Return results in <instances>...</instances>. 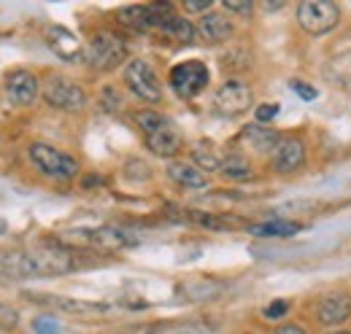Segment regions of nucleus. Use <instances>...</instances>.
Wrapping results in <instances>:
<instances>
[{
	"label": "nucleus",
	"mask_w": 351,
	"mask_h": 334,
	"mask_svg": "<svg viewBox=\"0 0 351 334\" xmlns=\"http://www.w3.org/2000/svg\"><path fill=\"white\" fill-rule=\"evenodd\" d=\"M16 324V313L8 307H0V326H14Z\"/></svg>",
	"instance_id": "31"
},
{
	"label": "nucleus",
	"mask_w": 351,
	"mask_h": 334,
	"mask_svg": "<svg viewBox=\"0 0 351 334\" xmlns=\"http://www.w3.org/2000/svg\"><path fill=\"white\" fill-rule=\"evenodd\" d=\"M341 22V8L330 0H303L298 5V25L308 36H324Z\"/></svg>",
	"instance_id": "5"
},
{
	"label": "nucleus",
	"mask_w": 351,
	"mask_h": 334,
	"mask_svg": "<svg viewBox=\"0 0 351 334\" xmlns=\"http://www.w3.org/2000/svg\"><path fill=\"white\" fill-rule=\"evenodd\" d=\"M243 140L254 149V151H260V154H273V149L278 146V132L276 129H267V127L263 125H249L246 129H243Z\"/></svg>",
	"instance_id": "19"
},
{
	"label": "nucleus",
	"mask_w": 351,
	"mask_h": 334,
	"mask_svg": "<svg viewBox=\"0 0 351 334\" xmlns=\"http://www.w3.org/2000/svg\"><path fill=\"white\" fill-rule=\"evenodd\" d=\"M324 76H327V81L330 84H335V86H341V89L351 92V51L335 54V57L327 62Z\"/></svg>",
	"instance_id": "18"
},
{
	"label": "nucleus",
	"mask_w": 351,
	"mask_h": 334,
	"mask_svg": "<svg viewBox=\"0 0 351 334\" xmlns=\"http://www.w3.org/2000/svg\"><path fill=\"white\" fill-rule=\"evenodd\" d=\"M27 157H30L33 165L38 167V172H44L51 181H73L82 170L71 154H65V151H60L49 143H33L27 149Z\"/></svg>",
	"instance_id": "3"
},
{
	"label": "nucleus",
	"mask_w": 351,
	"mask_h": 334,
	"mask_svg": "<svg viewBox=\"0 0 351 334\" xmlns=\"http://www.w3.org/2000/svg\"><path fill=\"white\" fill-rule=\"evenodd\" d=\"M73 246H87V248H125L132 240L114 227H95V229H71L62 235Z\"/></svg>",
	"instance_id": "10"
},
{
	"label": "nucleus",
	"mask_w": 351,
	"mask_h": 334,
	"mask_svg": "<svg viewBox=\"0 0 351 334\" xmlns=\"http://www.w3.org/2000/svg\"><path fill=\"white\" fill-rule=\"evenodd\" d=\"M192 159H195V167H200L203 172L206 170H219L221 167V157L211 149V146H195V151H192Z\"/></svg>",
	"instance_id": "24"
},
{
	"label": "nucleus",
	"mask_w": 351,
	"mask_h": 334,
	"mask_svg": "<svg viewBox=\"0 0 351 334\" xmlns=\"http://www.w3.org/2000/svg\"><path fill=\"white\" fill-rule=\"evenodd\" d=\"M33 299H41V305H49V307L62 310V313H71V316H97V313H106L108 310L106 302L71 299V296H60V294H33Z\"/></svg>",
	"instance_id": "14"
},
{
	"label": "nucleus",
	"mask_w": 351,
	"mask_h": 334,
	"mask_svg": "<svg viewBox=\"0 0 351 334\" xmlns=\"http://www.w3.org/2000/svg\"><path fill=\"white\" fill-rule=\"evenodd\" d=\"M41 92H44L46 103H49L51 108H57V111L76 114V111H82V108L87 105V94H84V89H82L76 81L65 79V76H49L46 84L41 86Z\"/></svg>",
	"instance_id": "6"
},
{
	"label": "nucleus",
	"mask_w": 351,
	"mask_h": 334,
	"mask_svg": "<svg viewBox=\"0 0 351 334\" xmlns=\"http://www.w3.org/2000/svg\"><path fill=\"white\" fill-rule=\"evenodd\" d=\"M276 116H278V103H263V105H257V111H254V119H257V125L273 122Z\"/></svg>",
	"instance_id": "25"
},
{
	"label": "nucleus",
	"mask_w": 351,
	"mask_h": 334,
	"mask_svg": "<svg viewBox=\"0 0 351 334\" xmlns=\"http://www.w3.org/2000/svg\"><path fill=\"white\" fill-rule=\"evenodd\" d=\"M219 172L227 181H249V178L254 175L252 165H249L246 157H241V154H230L227 159H221Z\"/></svg>",
	"instance_id": "21"
},
{
	"label": "nucleus",
	"mask_w": 351,
	"mask_h": 334,
	"mask_svg": "<svg viewBox=\"0 0 351 334\" xmlns=\"http://www.w3.org/2000/svg\"><path fill=\"white\" fill-rule=\"evenodd\" d=\"M135 119H138V127L143 132L149 151H154L157 157H176L181 151V146H184L181 132L176 129V125L168 116H162L157 111H141Z\"/></svg>",
	"instance_id": "2"
},
{
	"label": "nucleus",
	"mask_w": 351,
	"mask_h": 334,
	"mask_svg": "<svg viewBox=\"0 0 351 334\" xmlns=\"http://www.w3.org/2000/svg\"><path fill=\"white\" fill-rule=\"evenodd\" d=\"M41 92V81L30 70H11L5 76V94L14 105H33Z\"/></svg>",
	"instance_id": "12"
},
{
	"label": "nucleus",
	"mask_w": 351,
	"mask_h": 334,
	"mask_svg": "<svg viewBox=\"0 0 351 334\" xmlns=\"http://www.w3.org/2000/svg\"><path fill=\"white\" fill-rule=\"evenodd\" d=\"M252 103H254L252 86L238 81V79L224 81L217 89V94H214V105H217V111L224 114V116H241V114H246L252 108Z\"/></svg>",
	"instance_id": "9"
},
{
	"label": "nucleus",
	"mask_w": 351,
	"mask_h": 334,
	"mask_svg": "<svg viewBox=\"0 0 351 334\" xmlns=\"http://www.w3.org/2000/svg\"><path fill=\"white\" fill-rule=\"evenodd\" d=\"M270 162L276 167V172H281V175L303 170L306 167V143L300 138H281L270 154Z\"/></svg>",
	"instance_id": "11"
},
{
	"label": "nucleus",
	"mask_w": 351,
	"mask_h": 334,
	"mask_svg": "<svg viewBox=\"0 0 351 334\" xmlns=\"http://www.w3.org/2000/svg\"><path fill=\"white\" fill-rule=\"evenodd\" d=\"M184 11H189V14H208L211 11V0H186L184 3Z\"/></svg>",
	"instance_id": "27"
},
{
	"label": "nucleus",
	"mask_w": 351,
	"mask_h": 334,
	"mask_svg": "<svg viewBox=\"0 0 351 334\" xmlns=\"http://www.w3.org/2000/svg\"><path fill=\"white\" fill-rule=\"evenodd\" d=\"M316 318L322 326H338V324H346L351 318V296L346 294H332V296H324L316 307Z\"/></svg>",
	"instance_id": "15"
},
{
	"label": "nucleus",
	"mask_w": 351,
	"mask_h": 334,
	"mask_svg": "<svg viewBox=\"0 0 351 334\" xmlns=\"http://www.w3.org/2000/svg\"><path fill=\"white\" fill-rule=\"evenodd\" d=\"M33 329H36L38 334H57L60 332V326H57L51 318H38V321L33 324Z\"/></svg>",
	"instance_id": "29"
},
{
	"label": "nucleus",
	"mask_w": 351,
	"mask_h": 334,
	"mask_svg": "<svg viewBox=\"0 0 351 334\" xmlns=\"http://www.w3.org/2000/svg\"><path fill=\"white\" fill-rule=\"evenodd\" d=\"M5 232H8V224H5L3 218H0V235H5Z\"/></svg>",
	"instance_id": "33"
},
{
	"label": "nucleus",
	"mask_w": 351,
	"mask_h": 334,
	"mask_svg": "<svg viewBox=\"0 0 351 334\" xmlns=\"http://www.w3.org/2000/svg\"><path fill=\"white\" fill-rule=\"evenodd\" d=\"M287 310H289V305H287L284 299H276L270 307H265V316H267V318H281Z\"/></svg>",
	"instance_id": "28"
},
{
	"label": "nucleus",
	"mask_w": 351,
	"mask_h": 334,
	"mask_svg": "<svg viewBox=\"0 0 351 334\" xmlns=\"http://www.w3.org/2000/svg\"><path fill=\"white\" fill-rule=\"evenodd\" d=\"M168 175L173 178L178 186H184V189H206L208 186V178H206V172L200 170V167L189 165V162H171L168 165Z\"/></svg>",
	"instance_id": "17"
},
{
	"label": "nucleus",
	"mask_w": 351,
	"mask_h": 334,
	"mask_svg": "<svg viewBox=\"0 0 351 334\" xmlns=\"http://www.w3.org/2000/svg\"><path fill=\"white\" fill-rule=\"evenodd\" d=\"M125 84L132 94L143 103H160L162 100V86L154 73V68L146 60H132L125 65Z\"/></svg>",
	"instance_id": "8"
},
{
	"label": "nucleus",
	"mask_w": 351,
	"mask_h": 334,
	"mask_svg": "<svg viewBox=\"0 0 351 334\" xmlns=\"http://www.w3.org/2000/svg\"><path fill=\"white\" fill-rule=\"evenodd\" d=\"M292 89H295L303 100H316V97H319V92H316V89H311V86L303 84V81H292Z\"/></svg>",
	"instance_id": "30"
},
{
	"label": "nucleus",
	"mask_w": 351,
	"mask_h": 334,
	"mask_svg": "<svg viewBox=\"0 0 351 334\" xmlns=\"http://www.w3.org/2000/svg\"><path fill=\"white\" fill-rule=\"evenodd\" d=\"M76 267L73 250L60 246L0 250V278H49L73 272Z\"/></svg>",
	"instance_id": "1"
},
{
	"label": "nucleus",
	"mask_w": 351,
	"mask_h": 334,
	"mask_svg": "<svg viewBox=\"0 0 351 334\" xmlns=\"http://www.w3.org/2000/svg\"><path fill=\"white\" fill-rule=\"evenodd\" d=\"M273 334H306V329L298 326V324H284V326H278Z\"/></svg>",
	"instance_id": "32"
},
{
	"label": "nucleus",
	"mask_w": 351,
	"mask_h": 334,
	"mask_svg": "<svg viewBox=\"0 0 351 334\" xmlns=\"http://www.w3.org/2000/svg\"><path fill=\"white\" fill-rule=\"evenodd\" d=\"M249 232L257 237H295L300 232V224L287 221V218H270V221L249 227Z\"/></svg>",
	"instance_id": "20"
},
{
	"label": "nucleus",
	"mask_w": 351,
	"mask_h": 334,
	"mask_svg": "<svg viewBox=\"0 0 351 334\" xmlns=\"http://www.w3.org/2000/svg\"><path fill=\"white\" fill-rule=\"evenodd\" d=\"M125 60H128V46H125V41L119 36H114V33H106L103 30V33L92 36V41L87 43L84 62H87L89 68H95V70H103V73L117 70Z\"/></svg>",
	"instance_id": "4"
},
{
	"label": "nucleus",
	"mask_w": 351,
	"mask_h": 334,
	"mask_svg": "<svg viewBox=\"0 0 351 334\" xmlns=\"http://www.w3.org/2000/svg\"><path fill=\"white\" fill-rule=\"evenodd\" d=\"M119 19L132 30H149V8L146 5H128L119 11Z\"/></svg>",
	"instance_id": "23"
},
{
	"label": "nucleus",
	"mask_w": 351,
	"mask_h": 334,
	"mask_svg": "<svg viewBox=\"0 0 351 334\" xmlns=\"http://www.w3.org/2000/svg\"><path fill=\"white\" fill-rule=\"evenodd\" d=\"M168 38H173V41L178 43H192L195 38H197V33H195V25L189 22V19H184V16H178L176 14L173 19L165 25V30H162Z\"/></svg>",
	"instance_id": "22"
},
{
	"label": "nucleus",
	"mask_w": 351,
	"mask_h": 334,
	"mask_svg": "<svg viewBox=\"0 0 351 334\" xmlns=\"http://www.w3.org/2000/svg\"><path fill=\"white\" fill-rule=\"evenodd\" d=\"M330 334H351V332H343V329H335V332H330Z\"/></svg>",
	"instance_id": "34"
},
{
	"label": "nucleus",
	"mask_w": 351,
	"mask_h": 334,
	"mask_svg": "<svg viewBox=\"0 0 351 334\" xmlns=\"http://www.w3.org/2000/svg\"><path fill=\"white\" fill-rule=\"evenodd\" d=\"M221 5H224V11H232V14H252L254 11L252 0H224Z\"/></svg>",
	"instance_id": "26"
},
{
	"label": "nucleus",
	"mask_w": 351,
	"mask_h": 334,
	"mask_svg": "<svg viewBox=\"0 0 351 334\" xmlns=\"http://www.w3.org/2000/svg\"><path fill=\"white\" fill-rule=\"evenodd\" d=\"M232 22L224 16V14H214V11H208L206 16H200V22L195 25V33H197V38L203 43H221L227 41L230 36H232Z\"/></svg>",
	"instance_id": "16"
},
{
	"label": "nucleus",
	"mask_w": 351,
	"mask_h": 334,
	"mask_svg": "<svg viewBox=\"0 0 351 334\" xmlns=\"http://www.w3.org/2000/svg\"><path fill=\"white\" fill-rule=\"evenodd\" d=\"M46 41H49V49H51L60 60H65V62H79V60H84V54H87V49H84V43L79 41V36L71 33L68 27H60V25L49 27Z\"/></svg>",
	"instance_id": "13"
},
{
	"label": "nucleus",
	"mask_w": 351,
	"mask_h": 334,
	"mask_svg": "<svg viewBox=\"0 0 351 334\" xmlns=\"http://www.w3.org/2000/svg\"><path fill=\"white\" fill-rule=\"evenodd\" d=\"M168 81H171V86H173V92L178 97L192 100V97H197L208 86L211 73H208V68L200 60H186V62H178V65L171 68Z\"/></svg>",
	"instance_id": "7"
}]
</instances>
